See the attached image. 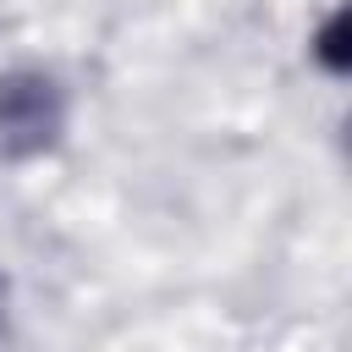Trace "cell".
I'll list each match as a JSON object with an SVG mask.
<instances>
[{
	"instance_id": "1",
	"label": "cell",
	"mask_w": 352,
	"mask_h": 352,
	"mask_svg": "<svg viewBox=\"0 0 352 352\" xmlns=\"http://www.w3.org/2000/svg\"><path fill=\"white\" fill-rule=\"evenodd\" d=\"M66 110L60 88L44 72H6L0 77V160H28L55 143Z\"/></svg>"
},
{
	"instance_id": "2",
	"label": "cell",
	"mask_w": 352,
	"mask_h": 352,
	"mask_svg": "<svg viewBox=\"0 0 352 352\" xmlns=\"http://www.w3.org/2000/svg\"><path fill=\"white\" fill-rule=\"evenodd\" d=\"M0 319H6V286H0Z\"/></svg>"
}]
</instances>
